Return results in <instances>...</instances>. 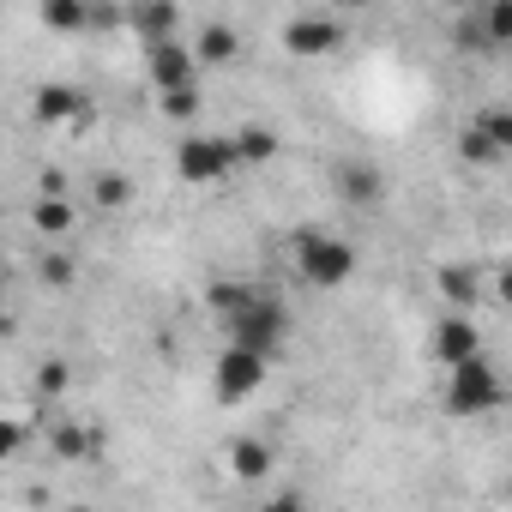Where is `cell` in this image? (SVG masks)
<instances>
[{"mask_svg": "<svg viewBox=\"0 0 512 512\" xmlns=\"http://www.w3.org/2000/svg\"><path fill=\"white\" fill-rule=\"evenodd\" d=\"M145 73H151V85H157V97H163V91H181V85H193L199 61H193V49L175 37V43H157V49H145Z\"/></svg>", "mask_w": 512, "mask_h": 512, "instance_id": "52a82bcc", "label": "cell"}, {"mask_svg": "<svg viewBox=\"0 0 512 512\" xmlns=\"http://www.w3.org/2000/svg\"><path fill=\"white\" fill-rule=\"evenodd\" d=\"M229 145H235V163H272L278 157V133L272 127H241Z\"/></svg>", "mask_w": 512, "mask_h": 512, "instance_id": "e0dca14e", "label": "cell"}, {"mask_svg": "<svg viewBox=\"0 0 512 512\" xmlns=\"http://www.w3.org/2000/svg\"><path fill=\"white\" fill-rule=\"evenodd\" d=\"M458 43H464V49H488V37H482L476 19H458Z\"/></svg>", "mask_w": 512, "mask_h": 512, "instance_id": "83f0119b", "label": "cell"}, {"mask_svg": "<svg viewBox=\"0 0 512 512\" xmlns=\"http://www.w3.org/2000/svg\"><path fill=\"white\" fill-rule=\"evenodd\" d=\"M43 25L61 37H79V31H91V7L85 0H43Z\"/></svg>", "mask_w": 512, "mask_h": 512, "instance_id": "2e32d148", "label": "cell"}, {"mask_svg": "<svg viewBox=\"0 0 512 512\" xmlns=\"http://www.w3.org/2000/svg\"><path fill=\"white\" fill-rule=\"evenodd\" d=\"M296 272L314 284V290H338V284H350V272H356V247L350 241H338V235H296Z\"/></svg>", "mask_w": 512, "mask_h": 512, "instance_id": "3957f363", "label": "cell"}, {"mask_svg": "<svg viewBox=\"0 0 512 512\" xmlns=\"http://www.w3.org/2000/svg\"><path fill=\"white\" fill-rule=\"evenodd\" d=\"M500 404H506V380H500V368L488 356H470V362L452 368V380H446V410L452 416L470 422V416H488Z\"/></svg>", "mask_w": 512, "mask_h": 512, "instance_id": "7a4b0ae2", "label": "cell"}, {"mask_svg": "<svg viewBox=\"0 0 512 512\" xmlns=\"http://www.w3.org/2000/svg\"><path fill=\"white\" fill-rule=\"evenodd\" d=\"M67 512H91V506H67Z\"/></svg>", "mask_w": 512, "mask_h": 512, "instance_id": "f546056e", "label": "cell"}, {"mask_svg": "<svg viewBox=\"0 0 512 512\" xmlns=\"http://www.w3.org/2000/svg\"><path fill=\"white\" fill-rule=\"evenodd\" d=\"M260 512H308V500H302V494H272Z\"/></svg>", "mask_w": 512, "mask_h": 512, "instance_id": "f1b7e54d", "label": "cell"}, {"mask_svg": "<svg viewBox=\"0 0 512 512\" xmlns=\"http://www.w3.org/2000/svg\"><path fill=\"white\" fill-rule=\"evenodd\" d=\"M73 223H79V211H73V199H31V229L37 235H49V241H61V235H73Z\"/></svg>", "mask_w": 512, "mask_h": 512, "instance_id": "4fadbf2b", "label": "cell"}, {"mask_svg": "<svg viewBox=\"0 0 512 512\" xmlns=\"http://www.w3.org/2000/svg\"><path fill=\"white\" fill-rule=\"evenodd\" d=\"M91 446H97L91 428H79V422H61V428H55V452H61V458H91Z\"/></svg>", "mask_w": 512, "mask_h": 512, "instance_id": "603a6c76", "label": "cell"}, {"mask_svg": "<svg viewBox=\"0 0 512 512\" xmlns=\"http://www.w3.org/2000/svg\"><path fill=\"white\" fill-rule=\"evenodd\" d=\"M476 133H482V139H488V145L506 157V151H512V109H500V103H494V109H482Z\"/></svg>", "mask_w": 512, "mask_h": 512, "instance_id": "d6986e66", "label": "cell"}, {"mask_svg": "<svg viewBox=\"0 0 512 512\" xmlns=\"http://www.w3.org/2000/svg\"><path fill=\"white\" fill-rule=\"evenodd\" d=\"M127 31H139L145 49L175 43V31H181V7H175V0H151V7H133V13H127Z\"/></svg>", "mask_w": 512, "mask_h": 512, "instance_id": "8fae6325", "label": "cell"}, {"mask_svg": "<svg viewBox=\"0 0 512 512\" xmlns=\"http://www.w3.org/2000/svg\"><path fill=\"white\" fill-rule=\"evenodd\" d=\"M229 470H235V482H266L272 470H278V452H272V440H235L229 446Z\"/></svg>", "mask_w": 512, "mask_h": 512, "instance_id": "7c38bea8", "label": "cell"}, {"mask_svg": "<svg viewBox=\"0 0 512 512\" xmlns=\"http://www.w3.org/2000/svg\"><path fill=\"white\" fill-rule=\"evenodd\" d=\"M266 374H272L266 356H247V350H229L223 344V356L211 368V392H217V404H241V398H253V392L266 386Z\"/></svg>", "mask_w": 512, "mask_h": 512, "instance_id": "5b68a950", "label": "cell"}, {"mask_svg": "<svg viewBox=\"0 0 512 512\" xmlns=\"http://www.w3.org/2000/svg\"><path fill=\"white\" fill-rule=\"evenodd\" d=\"M253 296H260L253 284H211V290H205V302H211V314H217V320H235Z\"/></svg>", "mask_w": 512, "mask_h": 512, "instance_id": "ac0fdd59", "label": "cell"}, {"mask_svg": "<svg viewBox=\"0 0 512 512\" xmlns=\"http://www.w3.org/2000/svg\"><path fill=\"white\" fill-rule=\"evenodd\" d=\"M31 115L43 121V127H91V103L73 91V85H43L37 91V103H31Z\"/></svg>", "mask_w": 512, "mask_h": 512, "instance_id": "ba28073f", "label": "cell"}, {"mask_svg": "<svg viewBox=\"0 0 512 512\" xmlns=\"http://www.w3.org/2000/svg\"><path fill=\"white\" fill-rule=\"evenodd\" d=\"M458 151H464V163H500V151H494L476 127H464V133H458Z\"/></svg>", "mask_w": 512, "mask_h": 512, "instance_id": "484cf974", "label": "cell"}, {"mask_svg": "<svg viewBox=\"0 0 512 512\" xmlns=\"http://www.w3.org/2000/svg\"><path fill=\"white\" fill-rule=\"evenodd\" d=\"M19 446H25V428H19L13 416H0V464H7V458H13Z\"/></svg>", "mask_w": 512, "mask_h": 512, "instance_id": "4316f807", "label": "cell"}, {"mask_svg": "<svg viewBox=\"0 0 512 512\" xmlns=\"http://www.w3.org/2000/svg\"><path fill=\"white\" fill-rule=\"evenodd\" d=\"M241 55V37H235V25H205L199 31V43H193V61H205V67H223V61H235Z\"/></svg>", "mask_w": 512, "mask_h": 512, "instance_id": "5bb4252c", "label": "cell"}, {"mask_svg": "<svg viewBox=\"0 0 512 512\" xmlns=\"http://www.w3.org/2000/svg\"><path fill=\"white\" fill-rule=\"evenodd\" d=\"M482 25V37H488V49H506L512 43V0H494V7L476 19Z\"/></svg>", "mask_w": 512, "mask_h": 512, "instance_id": "ffe728a7", "label": "cell"}, {"mask_svg": "<svg viewBox=\"0 0 512 512\" xmlns=\"http://www.w3.org/2000/svg\"><path fill=\"white\" fill-rule=\"evenodd\" d=\"M338 193H344L350 205H380V199H386V175H380V163H368V157L338 163Z\"/></svg>", "mask_w": 512, "mask_h": 512, "instance_id": "30bf717a", "label": "cell"}, {"mask_svg": "<svg viewBox=\"0 0 512 512\" xmlns=\"http://www.w3.org/2000/svg\"><path fill=\"white\" fill-rule=\"evenodd\" d=\"M434 356H440L446 368L482 356V332H476V320H470V314H446V320L434 326Z\"/></svg>", "mask_w": 512, "mask_h": 512, "instance_id": "9c48e42d", "label": "cell"}, {"mask_svg": "<svg viewBox=\"0 0 512 512\" xmlns=\"http://www.w3.org/2000/svg\"><path fill=\"white\" fill-rule=\"evenodd\" d=\"M434 284H440V296L452 302V314H470V308H476V296H482V284H476V272H470V266H440V278H434Z\"/></svg>", "mask_w": 512, "mask_h": 512, "instance_id": "9a60e30c", "label": "cell"}, {"mask_svg": "<svg viewBox=\"0 0 512 512\" xmlns=\"http://www.w3.org/2000/svg\"><path fill=\"white\" fill-rule=\"evenodd\" d=\"M175 175L187 187H211V181H229L235 175V145L217 139V133H187L175 145Z\"/></svg>", "mask_w": 512, "mask_h": 512, "instance_id": "277c9868", "label": "cell"}, {"mask_svg": "<svg viewBox=\"0 0 512 512\" xmlns=\"http://www.w3.org/2000/svg\"><path fill=\"white\" fill-rule=\"evenodd\" d=\"M223 332H229V350H247V356L272 362L284 350V338H290V308L278 296H253L235 320H223Z\"/></svg>", "mask_w": 512, "mask_h": 512, "instance_id": "6da1fadb", "label": "cell"}, {"mask_svg": "<svg viewBox=\"0 0 512 512\" xmlns=\"http://www.w3.org/2000/svg\"><path fill=\"white\" fill-rule=\"evenodd\" d=\"M157 109H163L169 121H187V115H199V85H181V91H163V97H157Z\"/></svg>", "mask_w": 512, "mask_h": 512, "instance_id": "cb8c5ba5", "label": "cell"}, {"mask_svg": "<svg viewBox=\"0 0 512 512\" xmlns=\"http://www.w3.org/2000/svg\"><path fill=\"white\" fill-rule=\"evenodd\" d=\"M338 43H344V25H338L332 13H302V19H290V25H284V49H290L296 61L338 55Z\"/></svg>", "mask_w": 512, "mask_h": 512, "instance_id": "8992f818", "label": "cell"}, {"mask_svg": "<svg viewBox=\"0 0 512 512\" xmlns=\"http://www.w3.org/2000/svg\"><path fill=\"white\" fill-rule=\"evenodd\" d=\"M91 199H97V205H103V211H121V205H127V199H133V181H127V175H115V169H109V175H97V181H91Z\"/></svg>", "mask_w": 512, "mask_h": 512, "instance_id": "44dd1931", "label": "cell"}, {"mask_svg": "<svg viewBox=\"0 0 512 512\" xmlns=\"http://www.w3.org/2000/svg\"><path fill=\"white\" fill-rule=\"evenodd\" d=\"M31 386H37L43 398H61V392L73 386V362H61V356H49V362L37 368V380H31Z\"/></svg>", "mask_w": 512, "mask_h": 512, "instance_id": "7402d4cb", "label": "cell"}, {"mask_svg": "<svg viewBox=\"0 0 512 512\" xmlns=\"http://www.w3.org/2000/svg\"><path fill=\"white\" fill-rule=\"evenodd\" d=\"M73 278H79V260H73V253H49V260H43V284H49V290H73Z\"/></svg>", "mask_w": 512, "mask_h": 512, "instance_id": "d4e9b609", "label": "cell"}]
</instances>
